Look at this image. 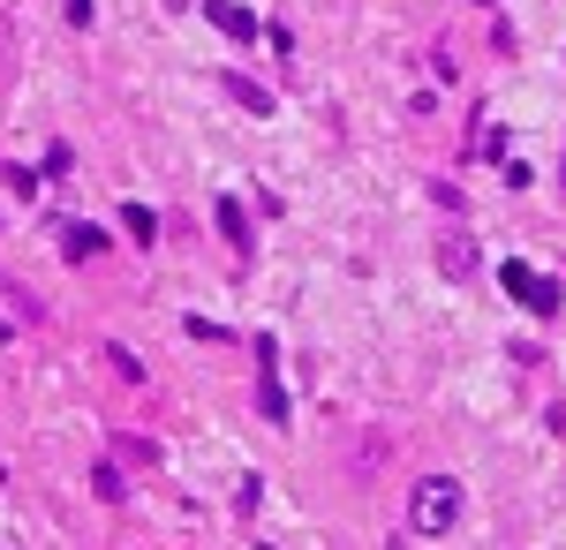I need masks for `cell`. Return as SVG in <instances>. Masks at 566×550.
<instances>
[{
	"label": "cell",
	"instance_id": "6da1fadb",
	"mask_svg": "<svg viewBox=\"0 0 566 550\" xmlns=\"http://www.w3.org/2000/svg\"><path fill=\"white\" fill-rule=\"evenodd\" d=\"M461 506H469V498H461L453 475H423V483L408 490V528H416V536H453V528H461Z\"/></svg>",
	"mask_w": 566,
	"mask_h": 550
},
{
	"label": "cell",
	"instance_id": "7a4b0ae2",
	"mask_svg": "<svg viewBox=\"0 0 566 550\" xmlns=\"http://www.w3.org/2000/svg\"><path fill=\"white\" fill-rule=\"evenodd\" d=\"M499 287L522 302L528 317H559V279H544V272L522 264V256H514V264H499Z\"/></svg>",
	"mask_w": 566,
	"mask_h": 550
},
{
	"label": "cell",
	"instance_id": "3957f363",
	"mask_svg": "<svg viewBox=\"0 0 566 550\" xmlns=\"http://www.w3.org/2000/svg\"><path fill=\"white\" fill-rule=\"evenodd\" d=\"M258 415L264 423H287V392H280V347L258 339Z\"/></svg>",
	"mask_w": 566,
	"mask_h": 550
},
{
	"label": "cell",
	"instance_id": "277c9868",
	"mask_svg": "<svg viewBox=\"0 0 566 550\" xmlns=\"http://www.w3.org/2000/svg\"><path fill=\"white\" fill-rule=\"evenodd\" d=\"M53 242H61V256H69V264H91V256L106 250V234H98V226H84V219H69Z\"/></svg>",
	"mask_w": 566,
	"mask_h": 550
},
{
	"label": "cell",
	"instance_id": "5b68a950",
	"mask_svg": "<svg viewBox=\"0 0 566 550\" xmlns=\"http://www.w3.org/2000/svg\"><path fill=\"white\" fill-rule=\"evenodd\" d=\"M205 15H212L219 31H227V39H258V15H250V8H242V0H205Z\"/></svg>",
	"mask_w": 566,
	"mask_h": 550
},
{
	"label": "cell",
	"instance_id": "8992f818",
	"mask_svg": "<svg viewBox=\"0 0 566 550\" xmlns=\"http://www.w3.org/2000/svg\"><path fill=\"white\" fill-rule=\"evenodd\" d=\"M438 272H446V279H476V242H469V234H446V242H438Z\"/></svg>",
	"mask_w": 566,
	"mask_h": 550
},
{
	"label": "cell",
	"instance_id": "52a82bcc",
	"mask_svg": "<svg viewBox=\"0 0 566 550\" xmlns=\"http://www.w3.org/2000/svg\"><path fill=\"white\" fill-rule=\"evenodd\" d=\"M219 234H227V250L250 256V212L234 204V197H219Z\"/></svg>",
	"mask_w": 566,
	"mask_h": 550
},
{
	"label": "cell",
	"instance_id": "ba28073f",
	"mask_svg": "<svg viewBox=\"0 0 566 550\" xmlns=\"http://www.w3.org/2000/svg\"><path fill=\"white\" fill-rule=\"evenodd\" d=\"M227 91H234V98H242V106H250L258 121H272V91H264V84H250L242 68H227Z\"/></svg>",
	"mask_w": 566,
	"mask_h": 550
},
{
	"label": "cell",
	"instance_id": "9c48e42d",
	"mask_svg": "<svg viewBox=\"0 0 566 550\" xmlns=\"http://www.w3.org/2000/svg\"><path fill=\"white\" fill-rule=\"evenodd\" d=\"M122 226H129V234L144 242V250L159 242V212H151V204H129V212H122Z\"/></svg>",
	"mask_w": 566,
	"mask_h": 550
},
{
	"label": "cell",
	"instance_id": "30bf717a",
	"mask_svg": "<svg viewBox=\"0 0 566 550\" xmlns=\"http://www.w3.org/2000/svg\"><path fill=\"white\" fill-rule=\"evenodd\" d=\"M91 490H98L106 506H122V490H129V483H122V467H114V461H98V467H91Z\"/></svg>",
	"mask_w": 566,
	"mask_h": 550
},
{
	"label": "cell",
	"instance_id": "8fae6325",
	"mask_svg": "<svg viewBox=\"0 0 566 550\" xmlns=\"http://www.w3.org/2000/svg\"><path fill=\"white\" fill-rule=\"evenodd\" d=\"M0 181H8L15 197H39V173H31V167H0Z\"/></svg>",
	"mask_w": 566,
	"mask_h": 550
},
{
	"label": "cell",
	"instance_id": "7c38bea8",
	"mask_svg": "<svg viewBox=\"0 0 566 550\" xmlns=\"http://www.w3.org/2000/svg\"><path fill=\"white\" fill-rule=\"evenodd\" d=\"M69 167H76V151H69V144H53V151H45V181H61Z\"/></svg>",
	"mask_w": 566,
	"mask_h": 550
},
{
	"label": "cell",
	"instance_id": "4fadbf2b",
	"mask_svg": "<svg viewBox=\"0 0 566 550\" xmlns=\"http://www.w3.org/2000/svg\"><path fill=\"white\" fill-rule=\"evenodd\" d=\"M106 362H114V370H122V378H129V384H144V362H136L129 347H114V355H106Z\"/></svg>",
	"mask_w": 566,
	"mask_h": 550
},
{
	"label": "cell",
	"instance_id": "5bb4252c",
	"mask_svg": "<svg viewBox=\"0 0 566 550\" xmlns=\"http://www.w3.org/2000/svg\"><path fill=\"white\" fill-rule=\"evenodd\" d=\"M69 23L84 31V23H91V0H69Z\"/></svg>",
	"mask_w": 566,
	"mask_h": 550
},
{
	"label": "cell",
	"instance_id": "9a60e30c",
	"mask_svg": "<svg viewBox=\"0 0 566 550\" xmlns=\"http://www.w3.org/2000/svg\"><path fill=\"white\" fill-rule=\"evenodd\" d=\"M559 189H566V167H559Z\"/></svg>",
	"mask_w": 566,
	"mask_h": 550
},
{
	"label": "cell",
	"instance_id": "2e32d148",
	"mask_svg": "<svg viewBox=\"0 0 566 550\" xmlns=\"http://www.w3.org/2000/svg\"><path fill=\"white\" fill-rule=\"evenodd\" d=\"M0 550H15V543H0Z\"/></svg>",
	"mask_w": 566,
	"mask_h": 550
}]
</instances>
